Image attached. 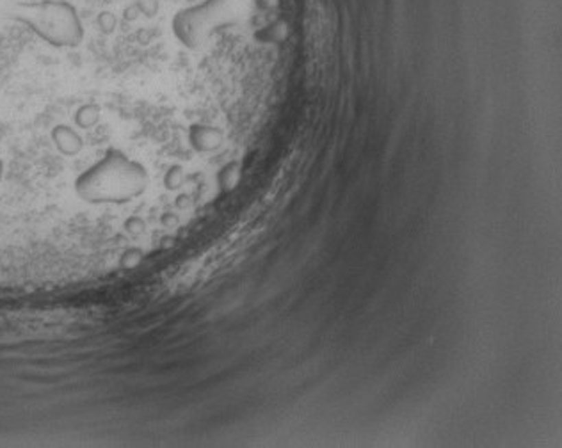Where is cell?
I'll return each mask as SVG.
<instances>
[{"mask_svg": "<svg viewBox=\"0 0 562 448\" xmlns=\"http://www.w3.org/2000/svg\"><path fill=\"white\" fill-rule=\"evenodd\" d=\"M146 180L139 164L113 152L79 180V194L91 203H123L139 196Z\"/></svg>", "mask_w": 562, "mask_h": 448, "instance_id": "1", "label": "cell"}, {"mask_svg": "<svg viewBox=\"0 0 562 448\" xmlns=\"http://www.w3.org/2000/svg\"><path fill=\"white\" fill-rule=\"evenodd\" d=\"M191 141L198 150H212L221 143V134L212 126H194L191 130Z\"/></svg>", "mask_w": 562, "mask_h": 448, "instance_id": "2", "label": "cell"}, {"mask_svg": "<svg viewBox=\"0 0 562 448\" xmlns=\"http://www.w3.org/2000/svg\"><path fill=\"white\" fill-rule=\"evenodd\" d=\"M239 182V171H237V165H226L224 169L219 173V183H221L222 189H233Z\"/></svg>", "mask_w": 562, "mask_h": 448, "instance_id": "3", "label": "cell"}]
</instances>
